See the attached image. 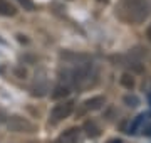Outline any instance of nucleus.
<instances>
[{"instance_id":"39448f33","label":"nucleus","mask_w":151,"mask_h":143,"mask_svg":"<svg viewBox=\"0 0 151 143\" xmlns=\"http://www.w3.org/2000/svg\"><path fill=\"white\" fill-rule=\"evenodd\" d=\"M81 140V130L79 128H69L55 138L54 143H77Z\"/></svg>"},{"instance_id":"4468645a","label":"nucleus","mask_w":151,"mask_h":143,"mask_svg":"<svg viewBox=\"0 0 151 143\" xmlns=\"http://www.w3.org/2000/svg\"><path fill=\"white\" fill-rule=\"evenodd\" d=\"M146 37H148V39L151 40V25L148 27V30H146Z\"/></svg>"},{"instance_id":"f8f14e48","label":"nucleus","mask_w":151,"mask_h":143,"mask_svg":"<svg viewBox=\"0 0 151 143\" xmlns=\"http://www.w3.org/2000/svg\"><path fill=\"white\" fill-rule=\"evenodd\" d=\"M17 2H19L24 9H27V10H32L34 9V2L32 0H17Z\"/></svg>"},{"instance_id":"9b49d317","label":"nucleus","mask_w":151,"mask_h":143,"mask_svg":"<svg viewBox=\"0 0 151 143\" xmlns=\"http://www.w3.org/2000/svg\"><path fill=\"white\" fill-rule=\"evenodd\" d=\"M124 103L128 106H138L139 105V99L136 98V96H126V98H124Z\"/></svg>"},{"instance_id":"9d476101","label":"nucleus","mask_w":151,"mask_h":143,"mask_svg":"<svg viewBox=\"0 0 151 143\" xmlns=\"http://www.w3.org/2000/svg\"><path fill=\"white\" fill-rule=\"evenodd\" d=\"M119 81H121V84H123L124 88H128V89L134 88V79H133V76H131V74H123Z\"/></svg>"},{"instance_id":"20e7f679","label":"nucleus","mask_w":151,"mask_h":143,"mask_svg":"<svg viewBox=\"0 0 151 143\" xmlns=\"http://www.w3.org/2000/svg\"><path fill=\"white\" fill-rule=\"evenodd\" d=\"M106 103L104 96H92V98L86 99L81 105V110H79V115H84V113H89V111H97L101 110Z\"/></svg>"},{"instance_id":"1a4fd4ad","label":"nucleus","mask_w":151,"mask_h":143,"mask_svg":"<svg viewBox=\"0 0 151 143\" xmlns=\"http://www.w3.org/2000/svg\"><path fill=\"white\" fill-rule=\"evenodd\" d=\"M84 130H86V135L89 138H97L101 135V128L97 126L94 121H86L84 123Z\"/></svg>"},{"instance_id":"f03ea898","label":"nucleus","mask_w":151,"mask_h":143,"mask_svg":"<svg viewBox=\"0 0 151 143\" xmlns=\"http://www.w3.org/2000/svg\"><path fill=\"white\" fill-rule=\"evenodd\" d=\"M74 111V101H62L59 105H55L52 110H50V121L52 123H59V121L69 118L70 113Z\"/></svg>"},{"instance_id":"423d86ee","label":"nucleus","mask_w":151,"mask_h":143,"mask_svg":"<svg viewBox=\"0 0 151 143\" xmlns=\"http://www.w3.org/2000/svg\"><path fill=\"white\" fill-rule=\"evenodd\" d=\"M70 91H72V86L70 84H67V83H60V84H57L54 88V91H52V98L54 99H60V98H65V96H69L70 94Z\"/></svg>"},{"instance_id":"ddd939ff","label":"nucleus","mask_w":151,"mask_h":143,"mask_svg":"<svg viewBox=\"0 0 151 143\" xmlns=\"http://www.w3.org/2000/svg\"><path fill=\"white\" fill-rule=\"evenodd\" d=\"M141 131H143V135H145V136H150V138H151V123L141 128Z\"/></svg>"},{"instance_id":"2eb2a0df","label":"nucleus","mask_w":151,"mask_h":143,"mask_svg":"<svg viewBox=\"0 0 151 143\" xmlns=\"http://www.w3.org/2000/svg\"><path fill=\"white\" fill-rule=\"evenodd\" d=\"M108 143H123V142H121V140H116V138H114V140H109Z\"/></svg>"},{"instance_id":"6e6552de","label":"nucleus","mask_w":151,"mask_h":143,"mask_svg":"<svg viewBox=\"0 0 151 143\" xmlns=\"http://www.w3.org/2000/svg\"><path fill=\"white\" fill-rule=\"evenodd\" d=\"M146 118H148V115H145V113H141V115H138L133 120V123L129 125V131L128 133H131V135H134V133H138L141 130V128L145 126V121H146Z\"/></svg>"},{"instance_id":"7ed1b4c3","label":"nucleus","mask_w":151,"mask_h":143,"mask_svg":"<svg viewBox=\"0 0 151 143\" xmlns=\"http://www.w3.org/2000/svg\"><path fill=\"white\" fill-rule=\"evenodd\" d=\"M9 130L15 133H30L34 131V125L32 123H29L27 120H24L20 116H12L10 120H9Z\"/></svg>"},{"instance_id":"dca6fc26","label":"nucleus","mask_w":151,"mask_h":143,"mask_svg":"<svg viewBox=\"0 0 151 143\" xmlns=\"http://www.w3.org/2000/svg\"><path fill=\"white\" fill-rule=\"evenodd\" d=\"M148 101H150V106H151V93H150V96H148Z\"/></svg>"},{"instance_id":"f257e3e1","label":"nucleus","mask_w":151,"mask_h":143,"mask_svg":"<svg viewBox=\"0 0 151 143\" xmlns=\"http://www.w3.org/2000/svg\"><path fill=\"white\" fill-rule=\"evenodd\" d=\"M151 7L148 0H119L116 15L126 24H141L150 17Z\"/></svg>"},{"instance_id":"0eeeda50","label":"nucleus","mask_w":151,"mask_h":143,"mask_svg":"<svg viewBox=\"0 0 151 143\" xmlns=\"http://www.w3.org/2000/svg\"><path fill=\"white\" fill-rule=\"evenodd\" d=\"M17 14V9L9 0H0V15L4 17H14Z\"/></svg>"},{"instance_id":"f3484780","label":"nucleus","mask_w":151,"mask_h":143,"mask_svg":"<svg viewBox=\"0 0 151 143\" xmlns=\"http://www.w3.org/2000/svg\"><path fill=\"white\" fill-rule=\"evenodd\" d=\"M0 42H2V44H4V39H0Z\"/></svg>"}]
</instances>
